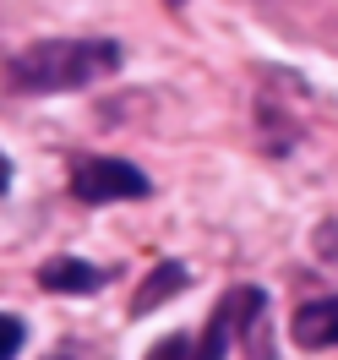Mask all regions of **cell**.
Returning a JSON list of instances; mask_svg holds the SVG:
<instances>
[{
  "instance_id": "obj_1",
  "label": "cell",
  "mask_w": 338,
  "mask_h": 360,
  "mask_svg": "<svg viewBox=\"0 0 338 360\" xmlns=\"http://www.w3.org/2000/svg\"><path fill=\"white\" fill-rule=\"evenodd\" d=\"M120 44L115 39H39L27 49H11L6 60V82L11 93H77V88H93L120 71Z\"/></svg>"
},
{
  "instance_id": "obj_2",
  "label": "cell",
  "mask_w": 338,
  "mask_h": 360,
  "mask_svg": "<svg viewBox=\"0 0 338 360\" xmlns=\"http://www.w3.org/2000/svg\"><path fill=\"white\" fill-rule=\"evenodd\" d=\"M256 316H268V295L256 290V284H235L213 306V322H207L202 333H169L164 344L148 349V360H229L235 338H246Z\"/></svg>"
},
{
  "instance_id": "obj_3",
  "label": "cell",
  "mask_w": 338,
  "mask_h": 360,
  "mask_svg": "<svg viewBox=\"0 0 338 360\" xmlns=\"http://www.w3.org/2000/svg\"><path fill=\"white\" fill-rule=\"evenodd\" d=\"M71 197L77 202H142L153 197V180L142 175L126 158H104V153H71Z\"/></svg>"
},
{
  "instance_id": "obj_4",
  "label": "cell",
  "mask_w": 338,
  "mask_h": 360,
  "mask_svg": "<svg viewBox=\"0 0 338 360\" xmlns=\"http://www.w3.org/2000/svg\"><path fill=\"white\" fill-rule=\"evenodd\" d=\"M104 278H110V268H93L82 257H49L44 268H39V290H49V295H93V290H104Z\"/></svg>"
},
{
  "instance_id": "obj_5",
  "label": "cell",
  "mask_w": 338,
  "mask_h": 360,
  "mask_svg": "<svg viewBox=\"0 0 338 360\" xmlns=\"http://www.w3.org/2000/svg\"><path fill=\"white\" fill-rule=\"evenodd\" d=\"M290 338L300 344V349H333L338 344V295L306 300V306L290 316Z\"/></svg>"
},
{
  "instance_id": "obj_6",
  "label": "cell",
  "mask_w": 338,
  "mask_h": 360,
  "mask_svg": "<svg viewBox=\"0 0 338 360\" xmlns=\"http://www.w3.org/2000/svg\"><path fill=\"white\" fill-rule=\"evenodd\" d=\"M186 284H191V273L181 268V262H158L148 278H142V290L131 295V316H148V311H158L169 295H181Z\"/></svg>"
},
{
  "instance_id": "obj_7",
  "label": "cell",
  "mask_w": 338,
  "mask_h": 360,
  "mask_svg": "<svg viewBox=\"0 0 338 360\" xmlns=\"http://www.w3.org/2000/svg\"><path fill=\"white\" fill-rule=\"evenodd\" d=\"M22 338H27L22 316L6 311V316H0V360H17V355H22Z\"/></svg>"
},
{
  "instance_id": "obj_8",
  "label": "cell",
  "mask_w": 338,
  "mask_h": 360,
  "mask_svg": "<svg viewBox=\"0 0 338 360\" xmlns=\"http://www.w3.org/2000/svg\"><path fill=\"white\" fill-rule=\"evenodd\" d=\"M240 344H246L251 360H278V355H273V328H268V316H256V322H251V333L240 338Z\"/></svg>"
},
{
  "instance_id": "obj_9",
  "label": "cell",
  "mask_w": 338,
  "mask_h": 360,
  "mask_svg": "<svg viewBox=\"0 0 338 360\" xmlns=\"http://www.w3.org/2000/svg\"><path fill=\"white\" fill-rule=\"evenodd\" d=\"M175 6H181V0H175Z\"/></svg>"
}]
</instances>
